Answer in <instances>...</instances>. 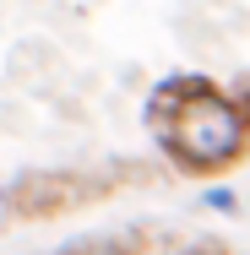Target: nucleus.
<instances>
[{"label": "nucleus", "mask_w": 250, "mask_h": 255, "mask_svg": "<svg viewBox=\"0 0 250 255\" xmlns=\"http://www.w3.org/2000/svg\"><path fill=\"white\" fill-rule=\"evenodd\" d=\"M147 125L158 152L180 174H223L250 152L245 120L212 76H163L147 93Z\"/></svg>", "instance_id": "obj_1"}, {"label": "nucleus", "mask_w": 250, "mask_h": 255, "mask_svg": "<svg viewBox=\"0 0 250 255\" xmlns=\"http://www.w3.org/2000/svg\"><path fill=\"white\" fill-rule=\"evenodd\" d=\"M109 190L103 174H82V168H27L11 185V206L16 217H60L82 201H98Z\"/></svg>", "instance_id": "obj_2"}, {"label": "nucleus", "mask_w": 250, "mask_h": 255, "mask_svg": "<svg viewBox=\"0 0 250 255\" xmlns=\"http://www.w3.org/2000/svg\"><path fill=\"white\" fill-rule=\"evenodd\" d=\"M65 255H142L136 239H87V245H71Z\"/></svg>", "instance_id": "obj_3"}, {"label": "nucleus", "mask_w": 250, "mask_h": 255, "mask_svg": "<svg viewBox=\"0 0 250 255\" xmlns=\"http://www.w3.org/2000/svg\"><path fill=\"white\" fill-rule=\"evenodd\" d=\"M234 98V109H240V120H245V141H250V82L240 87V93H229Z\"/></svg>", "instance_id": "obj_4"}, {"label": "nucleus", "mask_w": 250, "mask_h": 255, "mask_svg": "<svg viewBox=\"0 0 250 255\" xmlns=\"http://www.w3.org/2000/svg\"><path fill=\"white\" fill-rule=\"evenodd\" d=\"M174 255H229L218 239H201V245H185V250H174Z\"/></svg>", "instance_id": "obj_5"}, {"label": "nucleus", "mask_w": 250, "mask_h": 255, "mask_svg": "<svg viewBox=\"0 0 250 255\" xmlns=\"http://www.w3.org/2000/svg\"><path fill=\"white\" fill-rule=\"evenodd\" d=\"M11 223H16V206H11V190L0 185V228H11Z\"/></svg>", "instance_id": "obj_6"}, {"label": "nucleus", "mask_w": 250, "mask_h": 255, "mask_svg": "<svg viewBox=\"0 0 250 255\" xmlns=\"http://www.w3.org/2000/svg\"><path fill=\"white\" fill-rule=\"evenodd\" d=\"M207 206H212V212H234V196H229V190H212Z\"/></svg>", "instance_id": "obj_7"}]
</instances>
